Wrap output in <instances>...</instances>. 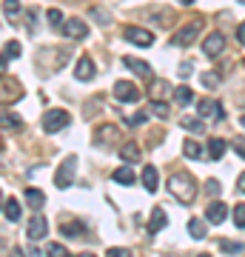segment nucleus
Returning <instances> with one entry per match:
<instances>
[{"label":"nucleus","mask_w":245,"mask_h":257,"mask_svg":"<svg viewBox=\"0 0 245 257\" xmlns=\"http://www.w3.org/2000/svg\"><path fill=\"white\" fill-rule=\"evenodd\" d=\"M168 192L177 197L180 203H191L194 197H197V183H194V177L191 175H174L171 180H168Z\"/></svg>","instance_id":"obj_1"},{"label":"nucleus","mask_w":245,"mask_h":257,"mask_svg":"<svg viewBox=\"0 0 245 257\" xmlns=\"http://www.w3.org/2000/svg\"><path fill=\"white\" fill-rule=\"evenodd\" d=\"M69 123H72V117H69V111L66 109H49L43 114V128L49 132V135H55V132L66 128Z\"/></svg>","instance_id":"obj_2"},{"label":"nucleus","mask_w":245,"mask_h":257,"mask_svg":"<svg viewBox=\"0 0 245 257\" xmlns=\"http://www.w3.org/2000/svg\"><path fill=\"white\" fill-rule=\"evenodd\" d=\"M117 140H120V128L114 123H103V126L94 128V143L97 146H103V149L117 146Z\"/></svg>","instance_id":"obj_3"},{"label":"nucleus","mask_w":245,"mask_h":257,"mask_svg":"<svg viewBox=\"0 0 245 257\" xmlns=\"http://www.w3.org/2000/svg\"><path fill=\"white\" fill-rule=\"evenodd\" d=\"M74 166H77V157H66L63 163H60V169H57V175H55V186L57 189H69L74 180Z\"/></svg>","instance_id":"obj_4"},{"label":"nucleus","mask_w":245,"mask_h":257,"mask_svg":"<svg viewBox=\"0 0 245 257\" xmlns=\"http://www.w3.org/2000/svg\"><path fill=\"white\" fill-rule=\"evenodd\" d=\"M200 32H202V20H191L188 26H182L180 32L174 35V43H177V46H191Z\"/></svg>","instance_id":"obj_5"},{"label":"nucleus","mask_w":245,"mask_h":257,"mask_svg":"<svg viewBox=\"0 0 245 257\" xmlns=\"http://www.w3.org/2000/svg\"><path fill=\"white\" fill-rule=\"evenodd\" d=\"M29 240H43L49 237V220H46L43 214H32V220H29V229H26Z\"/></svg>","instance_id":"obj_6"},{"label":"nucleus","mask_w":245,"mask_h":257,"mask_svg":"<svg viewBox=\"0 0 245 257\" xmlns=\"http://www.w3.org/2000/svg\"><path fill=\"white\" fill-rule=\"evenodd\" d=\"M123 37H126L128 43H134V46H151V43H154V35H151V32L137 29V26H126L123 29Z\"/></svg>","instance_id":"obj_7"},{"label":"nucleus","mask_w":245,"mask_h":257,"mask_svg":"<svg viewBox=\"0 0 245 257\" xmlns=\"http://www.w3.org/2000/svg\"><path fill=\"white\" fill-rule=\"evenodd\" d=\"M114 97L120 103H134V100H140V89H137L134 83L120 80V83H114Z\"/></svg>","instance_id":"obj_8"},{"label":"nucleus","mask_w":245,"mask_h":257,"mask_svg":"<svg viewBox=\"0 0 245 257\" xmlns=\"http://www.w3.org/2000/svg\"><path fill=\"white\" fill-rule=\"evenodd\" d=\"M222 49H225V35H219V32H211V35L202 40V52L208 57H219Z\"/></svg>","instance_id":"obj_9"},{"label":"nucleus","mask_w":245,"mask_h":257,"mask_svg":"<svg viewBox=\"0 0 245 257\" xmlns=\"http://www.w3.org/2000/svg\"><path fill=\"white\" fill-rule=\"evenodd\" d=\"M63 35L66 37H72V40H83V37L89 35V26H86V23H83L80 18H72V20H66L63 26Z\"/></svg>","instance_id":"obj_10"},{"label":"nucleus","mask_w":245,"mask_h":257,"mask_svg":"<svg viewBox=\"0 0 245 257\" xmlns=\"http://www.w3.org/2000/svg\"><path fill=\"white\" fill-rule=\"evenodd\" d=\"M94 74H97V66H94V60L83 55L80 60H77V66H74V77H77V80H83V83H89Z\"/></svg>","instance_id":"obj_11"},{"label":"nucleus","mask_w":245,"mask_h":257,"mask_svg":"<svg viewBox=\"0 0 245 257\" xmlns=\"http://www.w3.org/2000/svg\"><path fill=\"white\" fill-rule=\"evenodd\" d=\"M197 111H200V117H208V120H222L225 117V111L219 106L217 100H200L197 103Z\"/></svg>","instance_id":"obj_12"},{"label":"nucleus","mask_w":245,"mask_h":257,"mask_svg":"<svg viewBox=\"0 0 245 257\" xmlns=\"http://www.w3.org/2000/svg\"><path fill=\"white\" fill-rule=\"evenodd\" d=\"M3 77H6V74H3ZM0 92H3L0 103H15L20 97V83L12 80V77H6V89H3V80H0Z\"/></svg>","instance_id":"obj_13"},{"label":"nucleus","mask_w":245,"mask_h":257,"mask_svg":"<svg viewBox=\"0 0 245 257\" xmlns=\"http://www.w3.org/2000/svg\"><path fill=\"white\" fill-rule=\"evenodd\" d=\"M15 57H20V43L18 40H9L6 49H3V55H0V74H6V66H9V60H15Z\"/></svg>","instance_id":"obj_14"},{"label":"nucleus","mask_w":245,"mask_h":257,"mask_svg":"<svg viewBox=\"0 0 245 257\" xmlns=\"http://www.w3.org/2000/svg\"><path fill=\"white\" fill-rule=\"evenodd\" d=\"M123 63H126V66H128V69H131L134 74H143L145 80H151V77H154V72H151V66L145 63V60H137V57H123Z\"/></svg>","instance_id":"obj_15"},{"label":"nucleus","mask_w":245,"mask_h":257,"mask_svg":"<svg viewBox=\"0 0 245 257\" xmlns=\"http://www.w3.org/2000/svg\"><path fill=\"white\" fill-rule=\"evenodd\" d=\"M228 214V206L225 203H211L208 209H205V220L208 223H222Z\"/></svg>","instance_id":"obj_16"},{"label":"nucleus","mask_w":245,"mask_h":257,"mask_svg":"<svg viewBox=\"0 0 245 257\" xmlns=\"http://www.w3.org/2000/svg\"><path fill=\"white\" fill-rule=\"evenodd\" d=\"M168 226V217H165L163 209H154L151 211V220H148V234H157L160 229H165Z\"/></svg>","instance_id":"obj_17"},{"label":"nucleus","mask_w":245,"mask_h":257,"mask_svg":"<svg viewBox=\"0 0 245 257\" xmlns=\"http://www.w3.org/2000/svg\"><path fill=\"white\" fill-rule=\"evenodd\" d=\"M20 114H15V111H0V128H6V132H18L20 128Z\"/></svg>","instance_id":"obj_18"},{"label":"nucleus","mask_w":245,"mask_h":257,"mask_svg":"<svg viewBox=\"0 0 245 257\" xmlns=\"http://www.w3.org/2000/svg\"><path fill=\"white\" fill-rule=\"evenodd\" d=\"M188 231H191V237L194 240H205L208 237V229H205V223H202L200 217H191L188 220Z\"/></svg>","instance_id":"obj_19"},{"label":"nucleus","mask_w":245,"mask_h":257,"mask_svg":"<svg viewBox=\"0 0 245 257\" xmlns=\"http://www.w3.org/2000/svg\"><path fill=\"white\" fill-rule=\"evenodd\" d=\"M120 157H123L126 163H137V160H140V146H137V143H123V146H120Z\"/></svg>","instance_id":"obj_20"},{"label":"nucleus","mask_w":245,"mask_h":257,"mask_svg":"<svg viewBox=\"0 0 245 257\" xmlns=\"http://www.w3.org/2000/svg\"><path fill=\"white\" fill-rule=\"evenodd\" d=\"M26 203L37 211V209H40V206L46 203V194L40 192V189H35V186H29V189H26Z\"/></svg>","instance_id":"obj_21"},{"label":"nucleus","mask_w":245,"mask_h":257,"mask_svg":"<svg viewBox=\"0 0 245 257\" xmlns=\"http://www.w3.org/2000/svg\"><path fill=\"white\" fill-rule=\"evenodd\" d=\"M225 146H228V143L222 138H211L208 140V157H211V160H219V157L225 155Z\"/></svg>","instance_id":"obj_22"},{"label":"nucleus","mask_w":245,"mask_h":257,"mask_svg":"<svg viewBox=\"0 0 245 257\" xmlns=\"http://www.w3.org/2000/svg\"><path fill=\"white\" fill-rule=\"evenodd\" d=\"M182 155L188 157V160H200V157H202V146L197 143V140H185V143H182Z\"/></svg>","instance_id":"obj_23"},{"label":"nucleus","mask_w":245,"mask_h":257,"mask_svg":"<svg viewBox=\"0 0 245 257\" xmlns=\"http://www.w3.org/2000/svg\"><path fill=\"white\" fill-rule=\"evenodd\" d=\"M143 186H145V192H157V169L154 166H145L143 169Z\"/></svg>","instance_id":"obj_24"},{"label":"nucleus","mask_w":245,"mask_h":257,"mask_svg":"<svg viewBox=\"0 0 245 257\" xmlns=\"http://www.w3.org/2000/svg\"><path fill=\"white\" fill-rule=\"evenodd\" d=\"M174 100L180 103V106H191L194 103V92H191L188 86H177L174 89Z\"/></svg>","instance_id":"obj_25"},{"label":"nucleus","mask_w":245,"mask_h":257,"mask_svg":"<svg viewBox=\"0 0 245 257\" xmlns=\"http://www.w3.org/2000/svg\"><path fill=\"white\" fill-rule=\"evenodd\" d=\"M111 180H114V183H123V186H131L137 180V175L131 172V169H117V172L111 175Z\"/></svg>","instance_id":"obj_26"},{"label":"nucleus","mask_w":245,"mask_h":257,"mask_svg":"<svg viewBox=\"0 0 245 257\" xmlns=\"http://www.w3.org/2000/svg\"><path fill=\"white\" fill-rule=\"evenodd\" d=\"M182 128H188V132H194V135H202V132H205V126H202L200 117H182Z\"/></svg>","instance_id":"obj_27"},{"label":"nucleus","mask_w":245,"mask_h":257,"mask_svg":"<svg viewBox=\"0 0 245 257\" xmlns=\"http://www.w3.org/2000/svg\"><path fill=\"white\" fill-rule=\"evenodd\" d=\"M6 220H12V223L20 220V203L18 200H6Z\"/></svg>","instance_id":"obj_28"},{"label":"nucleus","mask_w":245,"mask_h":257,"mask_svg":"<svg viewBox=\"0 0 245 257\" xmlns=\"http://www.w3.org/2000/svg\"><path fill=\"white\" fill-rule=\"evenodd\" d=\"M3 12L9 20H15L20 15V0H3Z\"/></svg>","instance_id":"obj_29"},{"label":"nucleus","mask_w":245,"mask_h":257,"mask_svg":"<svg viewBox=\"0 0 245 257\" xmlns=\"http://www.w3.org/2000/svg\"><path fill=\"white\" fill-rule=\"evenodd\" d=\"M46 257H72V254H69V248L60 246V243H49V248H46Z\"/></svg>","instance_id":"obj_30"},{"label":"nucleus","mask_w":245,"mask_h":257,"mask_svg":"<svg viewBox=\"0 0 245 257\" xmlns=\"http://www.w3.org/2000/svg\"><path fill=\"white\" fill-rule=\"evenodd\" d=\"M219 248L228 251V254H239V251H245L242 243H228V240H219Z\"/></svg>","instance_id":"obj_31"},{"label":"nucleus","mask_w":245,"mask_h":257,"mask_svg":"<svg viewBox=\"0 0 245 257\" xmlns=\"http://www.w3.org/2000/svg\"><path fill=\"white\" fill-rule=\"evenodd\" d=\"M63 234H86V226L83 223H63Z\"/></svg>","instance_id":"obj_32"},{"label":"nucleus","mask_w":245,"mask_h":257,"mask_svg":"<svg viewBox=\"0 0 245 257\" xmlns=\"http://www.w3.org/2000/svg\"><path fill=\"white\" fill-rule=\"evenodd\" d=\"M151 114H157L160 120H165V117H168V106H165L163 100H154V103H151Z\"/></svg>","instance_id":"obj_33"},{"label":"nucleus","mask_w":245,"mask_h":257,"mask_svg":"<svg viewBox=\"0 0 245 257\" xmlns=\"http://www.w3.org/2000/svg\"><path fill=\"white\" fill-rule=\"evenodd\" d=\"M46 20H49V23H52L55 29H60V26H63V15H60V9H49Z\"/></svg>","instance_id":"obj_34"},{"label":"nucleus","mask_w":245,"mask_h":257,"mask_svg":"<svg viewBox=\"0 0 245 257\" xmlns=\"http://www.w3.org/2000/svg\"><path fill=\"white\" fill-rule=\"evenodd\" d=\"M234 223L239 226V229H245V203L234 206Z\"/></svg>","instance_id":"obj_35"},{"label":"nucleus","mask_w":245,"mask_h":257,"mask_svg":"<svg viewBox=\"0 0 245 257\" xmlns=\"http://www.w3.org/2000/svg\"><path fill=\"white\" fill-rule=\"evenodd\" d=\"M145 120H148V114H145V111H137V114L128 117V126H143Z\"/></svg>","instance_id":"obj_36"},{"label":"nucleus","mask_w":245,"mask_h":257,"mask_svg":"<svg viewBox=\"0 0 245 257\" xmlns=\"http://www.w3.org/2000/svg\"><path fill=\"white\" fill-rule=\"evenodd\" d=\"M231 143H234V152H236V155H239V157L245 160V138H234Z\"/></svg>","instance_id":"obj_37"},{"label":"nucleus","mask_w":245,"mask_h":257,"mask_svg":"<svg viewBox=\"0 0 245 257\" xmlns=\"http://www.w3.org/2000/svg\"><path fill=\"white\" fill-rule=\"evenodd\" d=\"M202 86L205 89H217V74H202Z\"/></svg>","instance_id":"obj_38"},{"label":"nucleus","mask_w":245,"mask_h":257,"mask_svg":"<svg viewBox=\"0 0 245 257\" xmlns=\"http://www.w3.org/2000/svg\"><path fill=\"white\" fill-rule=\"evenodd\" d=\"M106 257H131V251H128V248H109Z\"/></svg>","instance_id":"obj_39"},{"label":"nucleus","mask_w":245,"mask_h":257,"mask_svg":"<svg viewBox=\"0 0 245 257\" xmlns=\"http://www.w3.org/2000/svg\"><path fill=\"white\" fill-rule=\"evenodd\" d=\"M236 40L245 46V23H239V26H236Z\"/></svg>","instance_id":"obj_40"},{"label":"nucleus","mask_w":245,"mask_h":257,"mask_svg":"<svg viewBox=\"0 0 245 257\" xmlns=\"http://www.w3.org/2000/svg\"><path fill=\"white\" fill-rule=\"evenodd\" d=\"M205 189H208V194H219V183H217V180H208Z\"/></svg>","instance_id":"obj_41"},{"label":"nucleus","mask_w":245,"mask_h":257,"mask_svg":"<svg viewBox=\"0 0 245 257\" xmlns=\"http://www.w3.org/2000/svg\"><path fill=\"white\" fill-rule=\"evenodd\" d=\"M236 189H239V192L245 194V172H242V175H239V180H236Z\"/></svg>","instance_id":"obj_42"},{"label":"nucleus","mask_w":245,"mask_h":257,"mask_svg":"<svg viewBox=\"0 0 245 257\" xmlns=\"http://www.w3.org/2000/svg\"><path fill=\"white\" fill-rule=\"evenodd\" d=\"M191 69H194L191 63H182V66H180V74H191Z\"/></svg>","instance_id":"obj_43"},{"label":"nucleus","mask_w":245,"mask_h":257,"mask_svg":"<svg viewBox=\"0 0 245 257\" xmlns=\"http://www.w3.org/2000/svg\"><path fill=\"white\" fill-rule=\"evenodd\" d=\"M9 257H26V254H23L20 248H12V251H9Z\"/></svg>","instance_id":"obj_44"},{"label":"nucleus","mask_w":245,"mask_h":257,"mask_svg":"<svg viewBox=\"0 0 245 257\" xmlns=\"http://www.w3.org/2000/svg\"><path fill=\"white\" fill-rule=\"evenodd\" d=\"M80 257H97V254H91V251H83V254Z\"/></svg>","instance_id":"obj_45"},{"label":"nucleus","mask_w":245,"mask_h":257,"mask_svg":"<svg viewBox=\"0 0 245 257\" xmlns=\"http://www.w3.org/2000/svg\"><path fill=\"white\" fill-rule=\"evenodd\" d=\"M180 3H185V6H188V3H194V0H180Z\"/></svg>","instance_id":"obj_46"},{"label":"nucleus","mask_w":245,"mask_h":257,"mask_svg":"<svg viewBox=\"0 0 245 257\" xmlns=\"http://www.w3.org/2000/svg\"><path fill=\"white\" fill-rule=\"evenodd\" d=\"M0 209H3V192H0Z\"/></svg>","instance_id":"obj_47"},{"label":"nucleus","mask_w":245,"mask_h":257,"mask_svg":"<svg viewBox=\"0 0 245 257\" xmlns=\"http://www.w3.org/2000/svg\"><path fill=\"white\" fill-rule=\"evenodd\" d=\"M0 254H3V237H0Z\"/></svg>","instance_id":"obj_48"},{"label":"nucleus","mask_w":245,"mask_h":257,"mask_svg":"<svg viewBox=\"0 0 245 257\" xmlns=\"http://www.w3.org/2000/svg\"><path fill=\"white\" fill-rule=\"evenodd\" d=\"M239 123H242V128H245V117H242V120H239Z\"/></svg>","instance_id":"obj_49"},{"label":"nucleus","mask_w":245,"mask_h":257,"mask_svg":"<svg viewBox=\"0 0 245 257\" xmlns=\"http://www.w3.org/2000/svg\"><path fill=\"white\" fill-rule=\"evenodd\" d=\"M197 257H208V254H197Z\"/></svg>","instance_id":"obj_50"}]
</instances>
